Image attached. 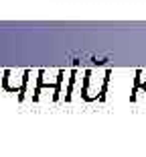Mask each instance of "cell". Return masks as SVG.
Here are the masks:
<instances>
[{
  "label": "cell",
  "mask_w": 146,
  "mask_h": 157,
  "mask_svg": "<svg viewBox=\"0 0 146 157\" xmlns=\"http://www.w3.org/2000/svg\"><path fill=\"white\" fill-rule=\"evenodd\" d=\"M0 76H2V74H0Z\"/></svg>",
  "instance_id": "cell-5"
},
{
  "label": "cell",
  "mask_w": 146,
  "mask_h": 157,
  "mask_svg": "<svg viewBox=\"0 0 146 157\" xmlns=\"http://www.w3.org/2000/svg\"><path fill=\"white\" fill-rule=\"evenodd\" d=\"M83 71L79 70H71L69 74H67V86H65V102H71V98H73V92H75V86L77 82L83 80V78H79Z\"/></svg>",
  "instance_id": "cell-4"
},
{
  "label": "cell",
  "mask_w": 146,
  "mask_h": 157,
  "mask_svg": "<svg viewBox=\"0 0 146 157\" xmlns=\"http://www.w3.org/2000/svg\"><path fill=\"white\" fill-rule=\"evenodd\" d=\"M37 78H39V70H27L24 74V86L18 94V102H24L27 96H35V90H37Z\"/></svg>",
  "instance_id": "cell-3"
},
{
  "label": "cell",
  "mask_w": 146,
  "mask_h": 157,
  "mask_svg": "<svg viewBox=\"0 0 146 157\" xmlns=\"http://www.w3.org/2000/svg\"><path fill=\"white\" fill-rule=\"evenodd\" d=\"M112 70H101V67H91L83 70V80H81V100L83 102H95L104 100L108 92Z\"/></svg>",
  "instance_id": "cell-1"
},
{
  "label": "cell",
  "mask_w": 146,
  "mask_h": 157,
  "mask_svg": "<svg viewBox=\"0 0 146 157\" xmlns=\"http://www.w3.org/2000/svg\"><path fill=\"white\" fill-rule=\"evenodd\" d=\"M24 74L27 70H4L0 78V88L10 94H20L24 86Z\"/></svg>",
  "instance_id": "cell-2"
}]
</instances>
